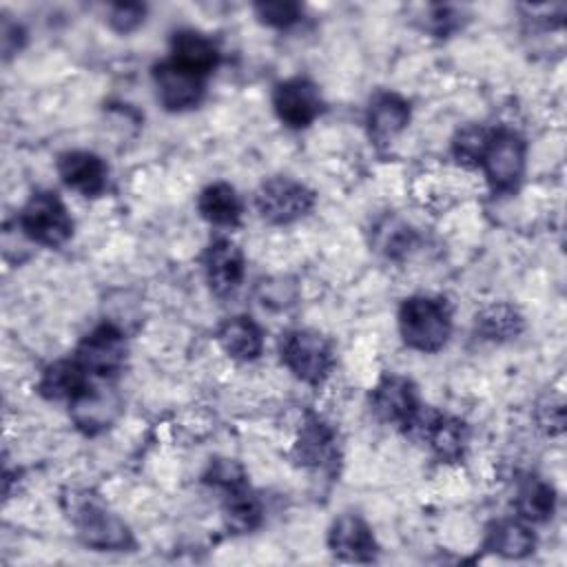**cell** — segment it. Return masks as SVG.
<instances>
[{"label":"cell","instance_id":"ba28073f","mask_svg":"<svg viewBox=\"0 0 567 567\" xmlns=\"http://www.w3.org/2000/svg\"><path fill=\"white\" fill-rule=\"evenodd\" d=\"M153 82L157 89V100L168 111L190 109L204 95V78L173 60H164L153 69Z\"/></svg>","mask_w":567,"mask_h":567},{"label":"cell","instance_id":"7c38bea8","mask_svg":"<svg viewBox=\"0 0 567 567\" xmlns=\"http://www.w3.org/2000/svg\"><path fill=\"white\" fill-rule=\"evenodd\" d=\"M204 268L210 290L217 297H226L233 295L244 279V255L233 241L215 239L204 255Z\"/></svg>","mask_w":567,"mask_h":567},{"label":"cell","instance_id":"5b68a950","mask_svg":"<svg viewBox=\"0 0 567 567\" xmlns=\"http://www.w3.org/2000/svg\"><path fill=\"white\" fill-rule=\"evenodd\" d=\"M75 359L95 377H115L126 361V339L113 323H102L80 341Z\"/></svg>","mask_w":567,"mask_h":567},{"label":"cell","instance_id":"83f0119b","mask_svg":"<svg viewBox=\"0 0 567 567\" xmlns=\"http://www.w3.org/2000/svg\"><path fill=\"white\" fill-rule=\"evenodd\" d=\"M146 7L140 2H120L113 4L109 11V24L117 31V33H128L133 29H137L144 20Z\"/></svg>","mask_w":567,"mask_h":567},{"label":"cell","instance_id":"44dd1931","mask_svg":"<svg viewBox=\"0 0 567 567\" xmlns=\"http://www.w3.org/2000/svg\"><path fill=\"white\" fill-rule=\"evenodd\" d=\"M334 452H337V445H334L332 430L326 423H321L319 419H310L301 427L297 445H295L297 461L303 465L321 467L334 458Z\"/></svg>","mask_w":567,"mask_h":567},{"label":"cell","instance_id":"5bb4252c","mask_svg":"<svg viewBox=\"0 0 567 567\" xmlns=\"http://www.w3.org/2000/svg\"><path fill=\"white\" fill-rule=\"evenodd\" d=\"M330 549L343 560L368 563L377 554V543L370 527L354 514L339 516L328 534Z\"/></svg>","mask_w":567,"mask_h":567},{"label":"cell","instance_id":"30bf717a","mask_svg":"<svg viewBox=\"0 0 567 567\" xmlns=\"http://www.w3.org/2000/svg\"><path fill=\"white\" fill-rule=\"evenodd\" d=\"M405 430H419L441 461H456L465 450L467 432L463 421L454 416L419 410Z\"/></svg>","mask_w":567,"mask_h":567},{"label":"cell","instance_id":"7a4b0ae2","mask_svg":"<svg viewBox=\"0 0 567 567\" xmlns=\"http://www.w3.org/2000/svg\"><path fill=\"white\" fill-rule=\"evenodd\" d=\"M24 235L42 246H62L73 235V219L55 193H35L20 213Z\"/></svg>","mask_w":567,"mask_h":567},{"label":"cell","instance_id":"8992f818","mask_svg":"<svg viewBox=\"0 0 567 567\" xmlns=\"http://www.w3.org/2000/svg\"><path fill=\"white\" fill-rule=\"evenodd\" d=\"M73 520L80 538L91 547L115 551L131 545V534L126 525L91 498H82L73 507Z\"/></svg>","mask_w":567,"mask_h":567},{"label":"cell","instance_id":"4fadbf2b","mask_svg":"<svg viewBox=\"0 0 567 567\" xmlns=\"http://www.w3.org/2000/svg\"><path fill=\"white\" fill-rule=\"evenodd\" d=\"M58 173L69 188L86 197H95L106 188L109 171L104 162L89 151H69L60 155Z\"/></svg>","mask_w":567,"mask_h":567},{"label":"cell","instance_id":"484cf974","mask_svg":"<svg viewBox=\"0 0 567 567\" xmlns=\"http://www.w3.org/2000/svg\"><path fill=\"white\" fill-rule=\"evenodd\" d=\"M492 135H494V131H489L485 126H465L454 137V144H452L454 157L463 164H481L489 148Z\"/></svg>","mask_w":567,"mask_h":567},{"label":"cell","instance_id":"9a60e30c","mask_svg":"<svg viewBox=\"0 0 567 567\" xmlns=\"http://www.w3.org/2000/svg\"><path fill=\"white\" fill-rule=\"evenodd\" d=\"M120 414V399L106 388H86L71 401L75 425L89 434L106 430Z\"/></svg>","mask_w":567,"mask_h":567},{"label":"cell","instance_id":"4316f807","mask_svg":"<svg viewBox=\"0 0 567 567\" xmlns=\"http://www.w3.org/2000/svg\"><path fill=\"white\" fill-rule=\"evenodd\" d=\"M257 16L277 29L290 27L301 18V7L297 2H286V0H277V2H259L255 4Z\"/></svg>","mask_w":567,"mask_h":567},{"label":"cell","instance_id":"2e32d148","mask_svg":"<svg viewBox=\"0 0 567 567\" xmlns=\"http://www.w3.org/2000/svg\"><path fill=\"white\" fill-rule=\"evenodd\" d=\"M410 122V106L396 93H381L370 102L368 131L377 144L394 140Z\"/></svg>","mask_w":567,"mask_h":567},{"label":"cell","instance_id":"9c48e42d","mask_svg":"<svg viewBox=\"0 0 567 567\" xmlns=\"http://www.w3.org/2000/svg\"><path fill=\"white\" fill-rule=\"evenodd\" d=\"M272 104L279 120L292 128L308 126L323 106L317 86L306 78H290L277 84Z\"/></svg>","mask_w":567,"mask_h":567},{"label":"cell","instance_id":"ac0fdd59","mask_svg":"<svg viewBox=\"0 0 567 567\" xmlns=\"http://www.w3.org/2000/svg\"><path fill=\"white\" fill-rule=\"evenodd\" d=\"M171 49H173V62H177L179 66L197 73V75H206L219 60V53H217V47L213 44V40H208L206 35L197 33V31H190V29H184V31H177L173 35V42H171Z\"/></svg>","mask_w":567,"mask_h":567},{"label":"cell","instance_id":"277c9868","mask_svg":"<svg viewBox=\"0 0 567 567\" xmlns=\"http://www.w3.org/2000/svg\"><path fill=\"white\" fill-rule=\"evenodd\" d=\"M255 204L266 221L290 224L308 215L315 204V193L297 179L272 177L261 184Z\"/></svg>","mask_w":567,"mask_h":567},{"label":"cell","instance_id":"ffe728a7","mask_svg":"<svg viewBox=\"0 0 567 567\" xmlns=\"http://www.w3.org/2000/svg\"><path fill=\"white\" fill-rule=\"evenodd\" d=\"M197 208L202 217L215 226H235L241 215V202L226 182L206 186L197 199Z\"/></svg>","mask_w":567,"mask_h":567},{"label":"cell","instance_id":"d4e9b609","mask_svg":"<svg viewBox=\"0 0 567 567\" xmlns=\"http://www.w3.org/2000/svg\"><path fill=\"white\" fill-rule=\"evenodd\" d=\"M554 487L540 478H529L516 496V509L525 520L543 523L554 512Z\"/></svg>","mask_w":567,"mask_h":567},{"label":"cell","instance_id":"cb8c5ba5","mask_svg":"<svg viewBox=\"0 0 567 567\" xmlns=\"http://www.w3.org/2000/svg\"><path fill=\"white\" fill-rule=\"evenodd\" d=\"M534 534L514 520H505L494 525L487 538V547L507 558H523L534 549Z\"/></svg>","mask_w":567,"mask_h":567},{"label":"cell","instance_id":"d6986e66","mask_svg":"<svg viewBox=\"0 0 567 567\" xmlns=\"http://www.w3.org/2000/svg\"><path fill=\"white\" fill-rule=\"evenodd\" d=\"M86 388H89L86 370L78 363V359H73V361L62 359V361L47 365L40 377V383H38L40 394L47 399H55V401H60V399L73 401Z\"/></svg>","mask_w":567,"mask_h":567},{"label":"cell","instance_id":"3957f363","mask_svg":"<svg viewBox=\"0 0 567 567\" xmlns=\"http://www.w3.org/2000/svg\"><path fill=\"white\" fill-rule=\"evenodd\" d=\"M281 359L306 383H321L332 368V348L315 330H290L281 339Z\"/></svg>","mask_w":567,"mask_h":567},{"label":"cell","instance_id":"8fae6325","mask_svg":"<svg viewBox=\"0 0 567 567\" xmlns=\"http://www.w3.org/2000/svg\"><path fill=\"white\" fill-rule=\"evenodd\" d=\"M372 410L381 421L408 427L421 410L416 388L403 377H385L372 392Z\"/></svg>","mask_w":567,"mask_h":567},{"label":"cell","instance_id":"e0dca14e","mask_svg":"<svg viewBox=\"0 0 567 567\" xmlns=\"http://www.w3.org/2000/svg\"><path fill=\"white\" fill-rule=\"evenodd\" d=\"M217 341L228 357L239 361L257 359L264 348L261 330L250 317L226 319L217 330Z\"/></svg>","mask_w":567,"mask_h":567},{"label":"cell","instance_id":"52a82bcc","mask_svg":"<svg viewBox=\"0 0 567 567\" xmlns=\"http://www.w3.org/2000/svg\"><path fill=\"white\" fill-rule=\"evenodd\" d=\"M496 190H512L523 177L525 168V142L512 131H498L492 135L489 148L481 162Z\"/></svg>","mask_w":567,"mask_h":567},{"label":"cell","instance_id":"6da1fadb","mask_svg":"<svg viewBox=\"0 0 567 567\" xmlns=\"http://www.w3.org/2000/svg\"><path fill=\"white\" fill-rule=\"evenodd\" d=\"M399 330L410 348L436 352L445 346L452 330L450 308L434 297H410L399 310Z\"/></svg>","mask_w":567,"mask_h":567},{"label":"cell","instance_id":"603a6c76","mask_svg":"<svg viewBox=\"0 0 567 567\" xmlns=\"http://www.w3.org/2000/svg\"><path fill=\"white\" fill-rule=\"evenodd\" d=\"M476 330L492 341L514 339L523 330V317L514 306L494 303L476 315Z\"/></svg>","mask_w":567,"mask_h":567},{"label":"cell","instance_id":"7402d4cb","mask_svg":"<svg viewBox=\"0 0 567 567\" xmlns=\"http://www.w3.org/2000/svg\"><path fill=\"white\" fill-rule=\"evenodd\" d=\"M224 492H226V501H224L226 525L239 534L252 532L261 520L259 498L246 487V483H239Z\"/></svg>","mask_w":567,"mask_h":567},{"label":"cell","instance_id":"f1b7e54d","mask_svg":"<svg viewBox=\"0 0 567 567\" xmlns=\"http://www.w3.org/2000/svg\"><path fill=\"white\" fill-rule=\"evenodd\" d=\"M22 40H24L22 29L16 22L4 20L2 22V51H4V55H11L16 49H20Z\"/></svg>","mask_w":567,"mask_h":567}]
</instances>
